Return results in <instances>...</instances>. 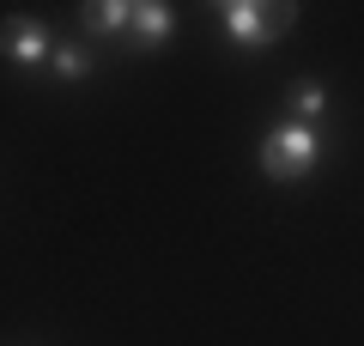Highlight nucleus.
I'll return each mask as SVG.
<instances>
[{
    "mask_svg": "<svg viewBox=\"0 0 364 346\" xmlns=\"http://www.w3.org/2000/svg\"><path fill=\"white\" fill-rule=\"evenodd\" d=\"M316 152H322V140H316L310 122H286V128H273L261 140V170L279 177V182H298L316 170Z\"/></svg>",
    "mask_w": 364,
    "mask_h": 346,
    "instance_id": "nucleus-1",
    "label": "nucleus"
},
{
    "mask_svg": "<svg viewBox=\"0 0 364 346\" xmlns=\"http://www.w3.org/2000/svg\"><path fill=\"white\" fill-rule=\"evenodd\" d=\"M225 19V37L243 43V49H261V43H273L279 31L291 25V6H261V0H231V6H219Z\"/></svg>",
    "mask_w": 364,
    "mask_h": 346,
    "instance_id": "nucleus-2",
    "label": "nucleus"
},
{
    "mask_svg": "<svg viewBox=\"0 0 364 346\" xmlns=\"http://www.w3.org/2000/svg\"><path fill=\"white\" fill-rule=\"evenodd\" d=\"M0 49L13 55L18 67H37L43 55H49V31H43V25H31V19H13V25L0 31Z\"/></svg>",
    "mask_w": 364,
    "mask_h": 346,
    "instance_id": "nucleus-3",
    "label": "nucleus"
},
{
    "mask_svg": "<svg viewBox=\"0 0 364 346\" xmlns=\"http://www.w3.org/2000/svg\"><path fill=\"white\" fill-rule=\"evenodd\" d=\"M170 25H176V19H170L164 0H140V6H134V25H128V31L146 43V49H158V43L170 37Z\"/></svg>",
    "mask_w": 364,
    "mask_h": 346,
    "instance_id": "nucleus-4",
    "label": "nucleus"
},
{
    "mask_svg": "<svg viewBox=\"0 0 364 346\" xmlns=\"http://www.w3.org/2000/svg\"><path fill=\"white\" fill-rule=\"evenodd\" d=\"M85 25H97V31H128V25H134V6H128V0H104V6H85Z\"/></svg>",
    "mask_w": 364,
    "mask_h": 346,
    "instance_id": "nucleus-5",
    "label": "nucleus"
},
{
    "mask_svg": "<svg viewBox=\"0 0 364 346\" xmlns=\"http://www.w3.org/2000/svg\"><path fill=\"white\" fill-rule=\"evenodd\" d=\"M291 98H298V115H322V110H328V91H322V85H310V79H304Z\"/></svg>",
    "mask_w": 364,
    "mask_h": 346,
    "instance_id": "nucleus-6",
    "label": "nucleus"
},
{
    "mask_svg": "<svg viewBox=\"0 0 364 346\" xmlns=\"http://www.w3.org/2000/svg\"><path fill=\"white\" fill-rule=\"evenodd\" d=\"M85 49H55V73H61V79H79V73H85Z\"/></svg>",
    "mask_w": 364,
    "mask_h": 346,
    "instance_id": "nucleus-7",
    "label": "nucleus"
}]
</instances>
